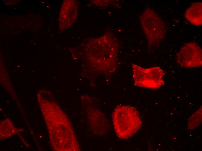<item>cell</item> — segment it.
Masks as SVG:
<instances>
[{
    "mask_svg": "<svg viewBox=\"0 0 202 151\" xmlns=\"http://www.w3.org/2000/svg\"><path fill=\"white\" fill-rule=\"evenodd\" d=\"M140 22L147 39L148 48H156L166 34L167 30L164 22L155 12L149 8L142 13Z\"/></svg>",
    "mask_w": 202,
    "mask_h": 151,
    "instance_id": "obj_2",
    "label": "cell"
},
{
    "mask_svg": "<svg viewBox=\"0 0 202 151\" xmlns=\"http://www.w3.org/2000/svg\"><path fill=\"white\" fill-rule=\"evenodd\" d=\"M132 78L136 86L157 89L164 84V71L159 67L145 69L131 64Z\"/></svg>",
    "mask_w": 202,
    "mask_h": 151,
    "instance_id": "obj_3",
    "label": "cell"
},
{
    "mask_svg": "<svg viewBox=\"0 0 202 151\" xmlns=\"http://www.w3.org/2000/svg\"><path fill=\"white\" fill-rule=\"evenodd\" d=\"M202 3H193L186 9L185 16L186 19L192 24L196 25L202 24Z\"/></svg>",
    "mask_w": 202,
    "mask_h": 151,
    "instance_id": "obj_5",
    "label": "cell"
},
{
    "mask_svg": "<svg viewBox=\"0 0 202 151\" xmlns=\"http://www.w3.org/2000/svg\"><path fill=\"white\" fill-rule=\"evenodd\" d=\"M202 52L201 47L197 43H186L177 53V62L183 67L196 68L201 66Z\"/></svg>",
    "mask_w": 202,
    "mask_h": 151,
    "instance_id": "obj_4",
    "label": "cell"
},
{
    "mask_svg": "<svg viewBox=\"0 0 202 151\" xmlns=\"http://www.w3.org/2000/svg\"><path fill=\"white\" fill-rule=\"evenodd\" d=\"M113 121L117 136L126 139L132 136L140 129L141 121L139 114L134 107L119 105L116 107Z\"/></svg>",
    "mask_w": 202,
    "mask_h": 151,
    "instance_id": "obj_1",
    "label": "cell"
},
{
    "mask_svg": "<svg viewBox=\"0 0 202 151\" xmlns=\"http://www.w3.org/2000/svg\"><path fill=\"white\" fill-rule=\"evenodd\" d=\"M202 122V107L194 113L189 119L187 128L192 130L198 127Z\"/></svg>",
    "mask_w": 202,
    "mask_h": 151,
    "instance_id": "obj_6",
    "label": "cell"
}]
</instances>
